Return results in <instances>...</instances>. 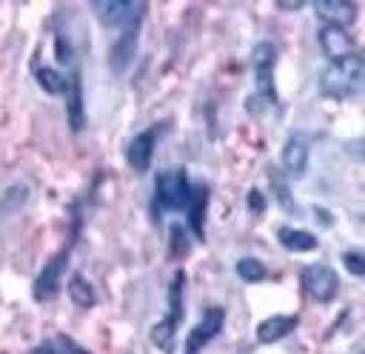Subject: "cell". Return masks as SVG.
Here are the masks:
<instances>
[{
  "instance_id": "obj_25",
  "label": "cell",
  "mask_w": 365,
  "mask_h": 354,
  "mask_svg": "<svg viewBox=\"0 0 365 354\" xmlns=\"http://www.w3.org/2000/svg\"><path fill=\"white\" fill-rule=\"evenodd\" d=\"M188 251V237H185V228L180 223L171 226V257H182Z\"/></svg>"
},
{
  "instance_id": "obj_5",
  "label": "cell",
  "mask_w": 365,
  "mask_h": 354,
  "mask_svg": "<svg viewBox=\"0 0 365 354\" xmlns=\"http://www.w3.org/2000/svg\"><path fill=\"white\" fill-rule=\"evenodd\" d=\"M68 254H71V246H66V248H60V254H54L46 266H43V271L37 274V280H34V300H51L57 291H60V283H63V274H66V266H68Z\"/></svg>"
},
{
  "instance_id": "obj_4",
  "label": "cell",
  "mask_w": 365,
  "mask_h": 354,
  "mask_svg": "<svg viewBox=\"0 0 365 354\" xmlns=\"http://www.w3.org/2000/svg\"><path fill=\"white\" fill-rule=\"evenodd\" d=\"M274 60H277V49L274 43L262 40L254 46L251 51V66H254V77H257V91L265 103H274L277 100V91H274Z\"/></svg>"
},
{
  "instance_id": "obj_17",
  "label": "cell",
  "mask_w": 365,
  "mask_h": 354,
  "mask_svg": "<svg viewBox=\"0 0 365 354\" xmlns=\"http://www.w3.org/2000/svg\"><path fill=\"white\" fill-rule=\"evenodd\" d=\"M182 285H185V277L180 271V274H174V280L168 285V317H165V323H171L174 328L182 317Z\"/></svg>"
},
{
  "instance_id": "obj_2",
  "label": "cell",
  "mask_w": 365,
  "mask_h": 354,
  "mask_svg": "<svg viewBox=\"0 0 365 354\" xmlns=\"http://www.w3.org/2000/svg\"><path fill=\"white\" fill-rule=\"evenodd\" d=\"M188 200H191V183L182 168L165 171L157 177V186H154V211L157 214L188 208Z\"/></svg>"
},
{
  "instance_id": "obj_1",
  "label": "cell",
  "mask_w": 365,
  "mask_h": 354,
  "mask_svg": "<svg viewBox=\"0 0 365 354\" xmlns=\"http://www.w3.org/2000/svg\"><path fill=\"white\" fill-rule=\"evenodd\" d=\"M362 71H365V63L359 54L331 60L328 69L319 74V88L328 97H354L362 88Z\"/></svg>"
},
{
  "instance_id": "obj_10",
  "label": "cell",
  "mask_w": 365,
  "mask_h": 354,
  "mask_svg": "<svg viewBox=\"0 0 365 354\" xmlns=\"http://www.w3.org/2000/svg\"><path fill=\"white\" fill-rule=\"evenodd\" d=\"M154 146H157V128H145V131H140L134 140H131V146H128V166L134 168V171H145L148 166H151V157H154Z\"/></svg>"
},
{
  "instance_id": "obj_28",
  "label": "cell",
  "mask_w": 365,
  "mask_h": 354,
  "mask_svg": "<svg viewBox=\"0 0 365 354\" xmlns=\"http://www.w3.org/2000/svg\"><path fill=\"white\" fill-rule=\"evenodd\" d=\"M248 208H254V211H257V214H259V211H262V208H265V200H262V194H259V191H257V188H254V191H251V194H248Z\"/></svg>"
},
{
  "instance_id": "obj_6",
  "label": "cell",
  "mask_w": 365,
  "mask_h": 354,
  "mask_svg": "<svg viewBox=\"0 0 365 354\" xmlns=\"http://www.w3.org/2000/svg\"><path fill=\"white\" fill-rule=\"evenodd\" d=\"M302 285H305V294L317 303H331L336 297V288H339V280L334 274V268L328 266H308L302 271Z\"/></svg>"
},
{
  "instance_id": "obj_29",
  "label": "cell",
  "mask_w": 365,
  "mask_h": 354,
  "mask_svg": "<svg viewBox=\"0 0 365 354\" xmlns=\"http://www.w3.org/2000/svg\"><path fill=\"white\" fill-rule=\"evenodd\" d=\"M277 6L285 9V11H291V9H302V0H279Z\"/></svg>"
},
{
  "instance_id": "obj_14",
  "label": "cell",
  "mask_w": 365,
  "mask_h": 354,
  "mask_svg": "<svg viewBox=\"0 0 365 354\" xmlns=\"http://www.w3.org/2000/svg\"><path fill=\"white\" fill-rule=\"evenodd\" d=\"M68 100H66V114H68V126L74 131H80L86 126V108H83V83H80V71L71 74L68 83Z\"/></svg>"
},
{
  "instance_id": "obj_3",
  "label": "cell",
  "mask_w": 365,
  "mask_h": 354,
  "mask_svg": "<svg viewBox=\"0 0 365 354\" xmlns=\"http://www.w3.org/2000/svg\"><path fill=\"white\" fill-rule=\"evenodd\" d=\"M94 11L103 20V26L125 31L131 26H140L145 6L140 0H94Z\"/></svg>"
},
{
  "instance_id": "obj_9",
  "label": "cell",
  "mask_w": 365,
  "mask_h": 354,
  "mask_svg": "<svg viewBox=\"0 0 365 354\" xmlns=\"http://www.w3.org/2000/svg\"><path fill=\"white\" fill-rule=\"evenodd\" d=\"M319 46L331 60L354 54V37L339 26H322L319 29Z\"/></svg>"
},
{
  "instance_id": "obj_8",
  "label": "cell",
  "mask_w": 365,
  "mask_h": 354,
  "mask_svg": "<svg viewBox=\"0 0 365 354\" xmlns=\"http://www.w3.org/2000/svg\"><path fill=\"white\" fill-rule=\"evenodd\" d=\"M314 11L319 20H325V26H339V29H345L356 17V6L351 0H317Z\"/></svg>"
},
{
  "instance_id": "obj_26",
  "label": "cell",
  "mask_w": 365,
  "mask_h": 354,
  "mask_svg": "<svg viewBox=\"0 0 365 354\" xmlns=\"http://www.w3.org/2000/svg\"><path fill=\"white\" fill-rule=\"evenodd\" d=\"M342 263L348 266V271H351L354 277H362V274H365V263H362V254H359V251H348V254L342 257Z\"/></svg>"
},
{
  "instance_id": "obj_21",
  "label": "cell",
  "mask_w": 365,
  "mask_h": 354,
  "mask_svg": "<svg viewBox=\"0 0 365 354\" xmlns=\"http://www.w3.org/2000/svg\"><path fill=\"white\" fill-rule=\"evenodd\" d=\"M268 177H271V188H274V194H277L279 206H282L285 211H297V206H294V197H291V188H288L285 177L279 174V168H268Z\"/></svg>"
},
{
  "instance_id": "obj_11",
  "label": "cell",
  "mask_w": 365,
  "mask_h": 354,
  "mask_svg": "<svg viewBox=\"0 0 365 354\" xmlns=\"http://www.w3.org/2000/svg\"><path fill=\"white\" fill-rule=\"evenodd\" d=\"M305 166H308V140L305 134H291L282 148V168L297 177L305 171Z\"/></svg>"
},
{
  "instance_id": "obj_7",
  "label": "cell",
  "mask_w": 365,
  "mask_h": 354,
  "mask_svg": "<svg viewBox=\"0 0 365 354\" xmlns=\"http://www.w3.org/2000/svg\"><path fill=\"white\" fill-rule=\"evenodd\" d=\"M222 320H225V314H222V308H208L205 314H202V323H197L194 328H191V334H188V340H185V354H197L208 340H214L220 331H222Z\"/></svg>"
},
{
  "instance_id": "obj_15",
  "label": "cell",
  "mask_w": 365,
  "mask_h": 354,
  "mask_svg": "<svg viewBox=\"0 0 365 354\" xmlns=\"http://www.w3.org/2000/svg\"><path fill=\"white\" fill-rule=\"evenodd\" d=\"M205 203H208V188L205 186H197L191 188V200H188V223L194 228L197 237H202V217H205Z\"/></svg>"
},
{
  "instance_id": "obj_24",
  "label": "cell",
  "mask_w": 365,
  "mask_h": 354,
  "mask_svg": "<svg viewBox=\"0 0 365 354\" xmlns=\"http://www.w3.org/2000/svg\"><path fill=\"white\" fill-rule=\"evenodd\" d=\"M174 331H177V328H174L171 323H165V320H163L160 325H154V328H151V343H154L157 348H171Z\"/></svg>"
},
{
  "instance_id": "obj_12",
  "label": "cell",
  "mask_w": 365,
  "mask_h": 354,
  "mask_svg": "<svg viewBox=\"0 0 365 354\" xmlns=\"http://www.w3.org/2000/svg\"><path fill=\"white\" fill-rule=\"evenodd\" d=\"M137 34H140V26H131L125 29L114 43H111V51H108V63L114 71H123L131 57H134V46H137Z\"/></svg>"
},
{
  "instance_id": "obj_19",
  "label": "cell",
  "mask_w": 365,
  "mask_h": 354,
  "mask_svg": "<svg viewBox=\"0 0 365 354\" xmlns=\"http://www.w3.org/2000/svg\"><path fill=\"white\" fill-rule=\"evenodd\" d=\"M34 77H37V83H40L48 94H63V91H66V80H63V74H60L57 69H51V66H37Z\"/></svg>"
},
{
  "instance_id": "obj_16",
  "label": "cell",
  "mask_w": 365,
  "mask_h": 354,
  "mask_svg": "<svg viewBox=\"0 0 365 354\" xmlns=\"http://www.w3.org/2000/svg\"><path fill=\"white\" fill-rule=\"evenodd\" d=\"M279 243H282L288 251H311V248H317V237H314L311 231L288 228V226L279 228Z\"/></svg>"
},
{
  "instance_id": "obj_27",
  "label": "cell",
  "mask_w": 365,
  "mask_h": 354,
  "mask_svg": "<svg viewBox=\"0 0 365 354\" xmlns=\"http://www.w3.org/2000/svg\"><path fill=\"white\" fill-rule=\"evenodd\" d=\"M57 60H60V63H71V60H74L71 43H68L63 34H57Z\"/></svg>"
},
{
  "instance_id": "obj_22",
  "label": "cell",
  "mask_w": 365,
  "mask_h": 354,
  "mask_svg": "<svg viewBox=\"0 0 365 354\" xmlns=\"http://www.w3.org/2000/svg\"><path fill=\"white\" fill-rule=\"evenodd\" d=\"M26 197H29V188L26 186H11L6 194H3V200H0V217H9L11 211H17L23 203H26Z\"/></svg>"
},
{
  "instance_id": "obj_20",
  "label": "cell",
  "mask_w": 365,
  "mask_h": 354,
  "mask_svg": "<svg viewBox=\"0 0 365 354\" xmlns=\"http://www.w3.org/2000/svg\"><path fill=\"white\" fill-rule=\"evenodd\" d=\"M31 354H88V351L66 337H54V340H46L43 345H37Z\"/></svg>"
},
{
  "instance_id": "obj_18",
  "label": "cell",
  "mask_w": 365,
  "mask_h": 354,
  "mask_svg": "<svg viewBox=\"0 0 365 354\" xmlns=\"http://www.w3.org/2000/svg\"><path fill=\"white\" fill-rule=\"evenodd\" d=\"M68 297H71L80 308L94 305V288L86 283V277H83V274H74V277L68 280Z\"/></svg>"
},
{
  "instance_id": "obj_13",
  "label": "cell",
  "mask_w": 365,
  "mask_h": 354,
  "mask_svg": "<svg viewBox=\"0 0 365 354\" xmlns=\"http://www.w3.org/2000/svg\"><path fill=\"white\" fill-rule=\"evenodd\" d=\"M297 323L299 320L291 317V314H274V317H268V320H262L257 325V340L259 343H277V340L288 337L297 328Z\"/></svg>"
},
{
  "instance_id": "obj_23",
  "label": "cell",
  "mask_w": 365,
  "mask_h": 354,
  "mask_svg": "<svg viewBox=\"0 0 365 354\" xmlns=\"http://www.w3.org/2000/svg\"><path fill=\"white\" fill-rule=\"evenodd\" d=\"M237 274L245 280V283H259V280H265V266L259 263V260H254V257H242L240 263H237Z\"/></svg>"
}]
</instances>
